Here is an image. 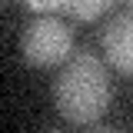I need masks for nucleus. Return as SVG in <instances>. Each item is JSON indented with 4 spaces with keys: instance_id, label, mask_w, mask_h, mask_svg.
Masks as SVG:
<instances>
[{
    "instance_id": "obj_1",
    "label": "nucleus",
    "mask_w": 133,
    "mask_h": 133,
    "mask_svg": "<svg viewBox=\"0 0 133 133\" xmlns=\"http://www.w3.org/2000/svg\"><path fill=\"white\" fill-rule=\"evenodd\" d=\"M113 97L110 87V73L100 57H93L90 50L73 53L63 63V70L53 80V103L60 116H66L70 123H93L107 113Z\"/></svg>"
},
{
    "instance_id": "obj_2",
    "label": "nucleus",
    "mask_w": 133,
    "mask_h": 133,
    "mask_svg": "<svg viewBox=\"0 0 133 133\" xmlns=\"http://www.w3.org/2000/svg\"><path fill=\"white\" fill-rule=\"evenodd\" d=\"M73 50V30L60 14L30 17L20 30V53L33 66H57L70 60Z\"/></svg>"
},
{
    "instance_id": "obj_3",
    "label": "nucleus",
    "mask_w": 133,
    "mask_h": 133,
    "mask_svg": "<svg viewBox=\"0 0 133 133\" xmlns=\"http://www.w3.org/2000/svg\"><path fill=\"white\" fill-rule=\"evenodd\" d=\"M103 53L113 70L123 77H133V3L123 10H113V17L103 27Z\"/></svg>"
},
{
    "instance_id": "obj_4",
    "label": "nucleus",
    "mask_w": 133,
    "mask_h": 133,
    "mask_svg": "<svg viewBox=\"0 0 133 133\" xmlns=\"http://www.w3.org/2000/svg\"><path fill=\"white\" fill-rule=\"evenodd\" d=\"M113 3L110 0H63V14L73 17V20H97L100 14H110Z\"/></svg>"
},
{
    "instance_id": "obj_5",
    "label": "nucleus",
    "mask_w": 133,
    "mask_h": 133,
    "mask_svg": "<svg viewBox=\"0 0 133 133\" xmlns=\"http://www.w3.org/2000/svg\"><path fill=\"white\" fill-rule=\"evenodd\" d=\"M90 133H123V130H116V127H93Z\"/></svg>"
}]
</instances>
